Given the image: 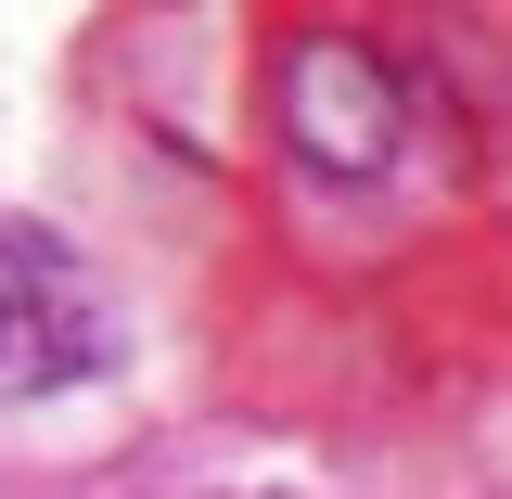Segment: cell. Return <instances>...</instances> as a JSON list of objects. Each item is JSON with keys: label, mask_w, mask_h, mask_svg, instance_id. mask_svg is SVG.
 <instances>
[{"label": "cell", "mask_w": 512, "mask_h": 499, "mask_svg": "<svg viewBox=\"0 0 512 499\" xmlns=\"http://www.w3.org/2000/svg\"><path fill=\"white\" fill-rule=\"evenodd\" d=\"M103 359V295H90V269L52 244V231H26V218H0V397H52Z\"/></svg>", "instance_id": "obj_1"}]
</instances>
